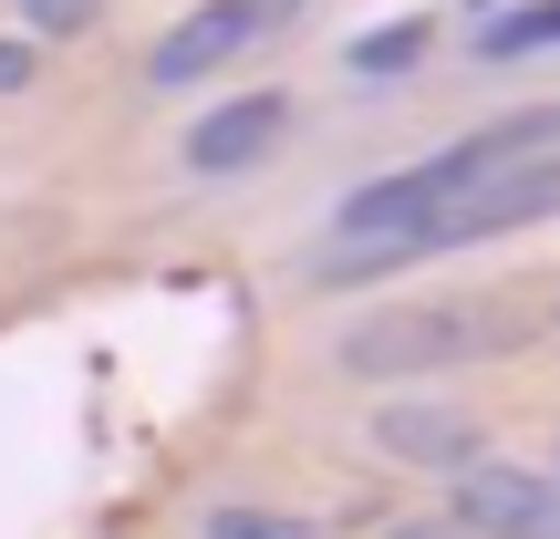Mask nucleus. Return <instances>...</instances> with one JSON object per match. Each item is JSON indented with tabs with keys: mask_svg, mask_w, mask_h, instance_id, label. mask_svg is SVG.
Masks as SVG:
<instances>
[{
	"mask_svg": "<svg viewBox=\"0 0 560 539\" xmlns=\"http://www.w3.org/2000/svg\"><path fill=\"white\" fill-rule=\"evenodd\" d=\"M550 42H560V0H529V11H499V21H488L478 52L488 62H520V52H550Z\"/></svg>",
	"mask_w": 560,
	"mask_h": 539,
	"instance_id": "nucleus-8",
	"label": "nucleus"
},
{
	"mask_svg": "<svg viewBox=\"0 0 560 539\" xmlns=\"http://www.w3.org/2000/svg\"><path fill=\"white\" fill-rule=\"evenodd\" d=\"M416 52H425V21H384V32L353 42V73H405Z\"/></svg>",
	"mask_w": 560,
	"mask_h": 539,
	"instance_id": "nucleus-9",
	"label": "nucleus"
},
{
	"mask_svg": "<svg viewBox=\"0 0 560 539\" xmlns=\"http://www.w3.org/2000/svg\"><path fill=\"white\" fill-rule=\"evenodd\" d=\"M32 73H42V42H0V94H21Z\"/></svg>",
	"mask_w": 560,
	"mask_h": 539,
	"instance_id": "nucleus-10",
	"label": "nucleus"
},
{
	"mask_svg": "<svg viewBox=\"0 0 560 539\" xmlns=\"http://www.w3.org/2000/svg\"><path fill=\"white\" fill-rule=\"evenodd\" d=\"M280 125H291V104H280V94H240V104H219V115L187 136V166H208V177H229V166H260L270 145H280Z\"/></svg>",
	"mask_w": 560,
	"mask_h": 539,
	"instance_id": "nucleus-5",
	"label": "nucleus"
},
{
	"mask_svg": "<svg viewBox=\"0 0 560 539\" xmlns=\"http://www.w3.org/2000/svg\"><path fill=\"white\" fill-rule=\"evenodd\" d=\"M457 529L467 539H560V478L509 457H467L457 467Z\"/></svg>",
	"mask_w": 560,
	"mask_h": 539,
	"instance_id": "nucleus-2",
	"label": "nucleus"
},
{
	"mask_svg": "<svg viewBox=\"0 0 560 539\" xmlns=\"http://www.w3.org/2000/svg\"><path fill=\"white\" fill-rule=\"evenodd\" d=\"M478 321H457V312H395V321H363V332H342V363L353 374H405V363H457V353H478Z\"/></svg>",
	"mask_w": 560,
	"mask_h": 539,
	"instance_id": "nucleus-4",
	"label": "nucleus"
},
{
	"mask_svg": "<svg viewBox=\"0 0 560 539\" xmlns=\"http://www.w3.org/2000/svg\"><path fill=\"white\" fill-rule=\"evenodd\" d=\"M270 32H280L270 0H198V11H187L177 32L156 42V62H145V73H156V83H198V73H219V62L260 52Z\"/></svg>",
	"mask_w": 560,
	"mask_h": 539,
	"instance_id": "nucleus-3",
	"label": "nucleus"
},
{
	"mask_svg": "<svg viewBox=\"0 0 560 539\" xmlns=\"http://www.w3.org/2000/svg\"><path fill=\"white\" fill-rule=\"evenodd\" d=\"M374 446L405 457V467H467V415H446V405H384Z\"/></svg>",
	"mask_w": 560,
	"mask_h": 539,
	"instance_id": "nucleus-6",
	"label": "nucleus"
},
{
	"mask_svg": "<svg viewBox=\"0 0 560 539\" xmlns=\"http://www.w3.org/2000/svg\"><path fill=\"white\" fill-rule=\"evenodd\" d=\"M270 11H301V0H270Z\"/></svg>",
	"mask_w": 560,
	"mask_h": 539,
	"instance_id": "nucleus-12",
	"label": "nucleus"
},
{
	"mask_svg": "<svg viewBox=\"0 0 560 539\" xmlns=\"http://www.w3.org/2000/svg\"><path fill=\"white\" fill-rule=\"evenodd\" d=\"M198 539H322L312 519H291V508H249V499H219L198 519Z\"/></svg>",
	"mask_w": 560,
	"mask_h": 539,
	"instance_id": "nucleus-7",
	"label": "nucleus"
},
{
	"mask_svg": "<svg viewBox=\"0 0 560 539\" xmlns=\"http://www.w3.org/2000/svg\"><path fill=\"white\" fill-rule=\"evenodd\" d=\"M83 11H94V0H32V21H42V32H73Z\"/></svg>",
	"mask_w": 560,
	"mask_h": 539,
	"instance_id": "nucleus-11",
	"label": "nucleus"
},
{
	"mask_svg": "<svg viewBox=\"0 0 560 539\" xmlns=\"http://www.w3.org/2000/svg\"><path fill=\"white\" fill-rule=\"evenodd\" d=\"M529 166H560V104H540V115H499V125H478V136L436 145V156L395 166V177L353 187L342 219H332L322 270H332V280H363V270L425 260V249H446V219H457L467 198H488L499 177H529Z\"/></svg>",
	"mask_w": 560,
	"mask_h": 539,
	"instance_id": "nucleus-1",
	"label": "nucleus"
}]
</instances>
